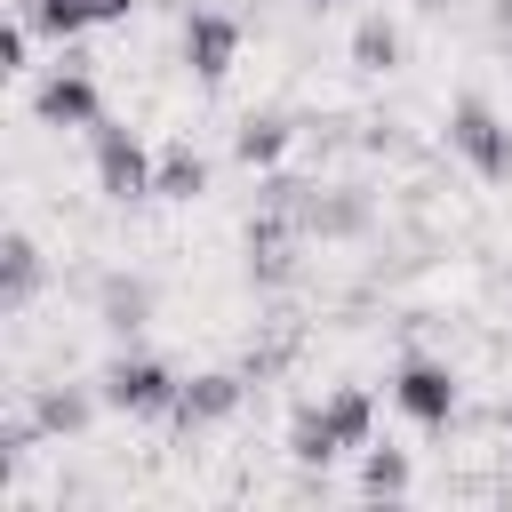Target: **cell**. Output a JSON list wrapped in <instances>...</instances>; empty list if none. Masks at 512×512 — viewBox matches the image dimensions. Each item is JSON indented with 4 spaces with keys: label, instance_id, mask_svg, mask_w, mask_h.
<instances>
[{
    "label": "cell",
    "instance_id": "6da1fadb",
    "mask_svg": "<svg viewBox=\"0 0 512 512\" xmlns=\"http://www.w3.org/2000/svg\"><path fill=\"white\" fill-rule=\"evenodd\" d=\"M360 432H368V400H360V392H344V400H328L320 416H304V424H296V456H304V464H328V456H344L336 440H360Z\"/></svg>",
    "mask_w": 512,
    "mask_h": 512
},
{
    "label": "cell",
    "instance_id": "7a4b0ae2",
    "mask_svg": "<svg viewBox=\"0 0 512 512\" xmlns=\"http://www.w3.org/2000/svg\"><path fill=\"white\" fill-rule=\"evenodd\" d=\"M392 400H400L416 424H448V408H456V376H448V368H432V360H408V368H400V384H392Z\"/></svg>",
    "mask_w": 512,
    "mask_h": 512
},
{
    "label": "cell",
    "instance_id": "3957f363",
    "mask_svg": "<svg viewBox=\"0 0 512 512\" xmlns=\"http://www.w3.org/2000/svg\"><path fill=\"white\" fill-rule=\"evenodd\" d=\"M104 400H112V408H176V384H168V368H152V360H112V368H104Z\"/></svg>",
    "mask_w": 512,
    "mask_h": 512
},
{
    "label": "cell",
    "instance_id": "277c9868",
    "mask_svg": "<svg viewBox=\"0 0 512 512\" xmlns=\"http://www.w3.org/2000/svg\"><path fill=\"white\" fill-rule=\"evenodd\" d=\"M456 136H464V152H472V160H480L488 176H504V168H512V144L496 136V120H488L480 104H464V120H456Z\"/></svg>",
    "mask_w": 512,
    "mask_h": 512
},
{
    "label": "cell",
    "instance_id": "5b68a950",
    "mask_svg": "<svg viewBox=\"0 0 512 512\" xmlns=\"http://www.w3.org/2000/svg\"><path fill=\"white\" fill-rule=\"evenodd\" d=\"M128 0H40V24L48 32H80L88 16H120Z\"/></svg>",
    "mask_w": 512,
    "mask_h": 512
},
{
    "label": "cell",
    "instance_id": "8992f818",
    "mask_svg": "<svg viewBox=\"0 0 512 512\" xmlns=\"http://www.w3.org/2000/svg\"><path fill=\"white\" fill-rule=\"evenodd\" d=\"M104 184L112 192H144V152L120 144V136H104Z\"/></svg>",
    "mask_w": 512,
    "mask_h": 512
},
{
    "label": "cell",
    "instance_id": "52a82bcc",
    "mask_svg": "<svg viewBox=\"0 0 512 512\" xmlns=\"http://www.w3.org/2000/svg\"><path fill=\"white\" fill-rule=\"evenodd\" d=\"M224 408H232V384H224V376H208L200 392H176V416H184V424H200V416H224Z\"/></svg>",
    "mask_w": 512,
    "mask_h": 512
},
{
    "label": "cell",
    "instance_id": "ba28073f",
    "mask_svg": "<svg viewBox=\"0 0 512 512\" xmlns=\"http://www.w3.org/2000/svg\"><path fill=\"white\" fill-rule=\"evenodd\" d=\"M40 112H48V120H88V88H80V80H48V88H40Z\"/></svg>",
    "mask_w": 512,
    "mask_h": 512
},
{
    "label": "cell",
    "instance_id": "9c48e42d",
    "mask_svg": "<svg viewBox=\"0 0 512 512\" xmlns=\"http://www.w3.org/2000/svg\"><path fill=\"white\" fill-rule=\"evenodd\" d=\"M192 48H200V72H208V80H216V72H224V48H232V32H224V24H208V16H200V24H192Z\"/></svg>",
    "mask_w": 512,
    "mask_h": 512
},
{
    "label": "cell",
    "instance_id": "30bf717a",
    "mask_svg": "<svg viewBox=\"0 0 512 512\" xmlns=\"http://www.w3.org/2000/svg\"><path fill=\"white\" fill-rule=\"evenodd\" d=\"M40 424H48V432H72V424H88V400H80V392H48V400H40Z\"/></svg>",
    "mask_w": 512,
    "mask_h": 512
},
{
    "label": "cell",
    "instance_id": "8fae6325",
    "mask_svg": "<svg viewBox=\"0 0 512 512\" xmlns=\"http://www.w3.org/2000/svg\"><path fill=\"white\" fill-rule=\"evenodd\" d=\"M368 488H408V464L400 456H368Z\"/></svg>",
    "mask_w": 512,
    "mask_h": 512
},
{
    "label": "cell",
    "instance_id": "7c38bea8",
    "mask_svg": "<svg viewBox=\"0 0 512 512\" xmlns=\"http://www.w3.org/2000/svg\"><path fill=\"white\" fill-rule=\"evenodd\" d=\"M184 184H200V160H184V152H176V160H168V192H184Z\"/></svg>",
    "mask_w": 512,
    "mask_h": 512
}]
</instances>
